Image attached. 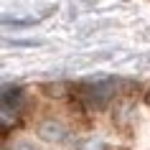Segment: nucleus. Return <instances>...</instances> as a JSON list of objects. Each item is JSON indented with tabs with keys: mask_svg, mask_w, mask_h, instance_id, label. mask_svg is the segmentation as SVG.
<instances>
[{
	"mask_svg": "<svg viewBox=\"0 0 150 150\" xmlns=\"http://www.w3.org/2000/svg\"><path fill=\"white\" fill-rule=\"evenodd\" d=\"M10 150H36V145H33V142H25V140H21V142H16V145H13Z\"/></svg>",
	"mask_w": 150,
	"mask_h": 150,
	"instance_id": "423d86ee",
	"label": "nucleus"
},
{
	"mask_svg": "<svg viewBox=\"0 0 150 150\" xmlns=\"http://www.w3.org/2000/svg\"><path fill=\"white\" fill-rule=\"evenodd\" d=\"M38 137L43 142H54V145H61V142L69 140V127L59 122V120H43L38 125Z\"/></svg>",
	"mask_w": 150,
	"mask_h": 150,
	"instance_id": "7ed1b4c3",
	"label": "nucleus"
},
{
	"mask_svg": "<svg viewBox=\"0 0 150 150\" xmlns=\"http://www.w3.org/2000/svg\"><path fill=\"white\" fill-rule=\"evenodd\" d=\"M76 150H107V145H104L102 140H94V137H89V140H81L79 145H76Z\"/></svg>",
	"mask_w": 150,
	"mask_h": 150,
	"instance_id": "20e7f679",
	"label": "nucleus"
},
{
	"mask_svg": "<svg viewBox=\"0 0 150 150\" xmlns=\"http://www.w3.org/2000/svg\"><path fill=\"white\" fill-rule=\"evenodd\" d=\"M145 104H150V89L145 92Z\"/></svg>",
	"mask_w": 150,
	"mask_h": 150,
	"instance_id": "0eeeda50",
	"label": "nucleus"
},
{
	"mask_svg": "<svg viewBox=\"0 0 150 150\" xmlns=\"http://www.w3.org/2000/svg\"><path fill=\"white\" fill-rule=\"evenodd\" d=\"M115 81L112 79H99V81H87L79 87V97L89 110H102L110 104V99L115 97Z\"/></svg>",
	"mask_w": 150,
	"mask_h": 150,
	"instance_id": "f257e3e1",
	"label": "nucleus"
},
{
	"mask_svg": "<svg viewBox=\"0 0 150 150\" xmlns=\"http://www.w3.org/2000/svg\"><path fill=\"white\" fill-rule=\"evenodd\" d=\"M3 107H0V115H3V130H8L10 127V117H16L18 112H21V107H23V89L21 87H10V84H5L3 87Z\"/></svg>",
	"mask_w": 150,
	"mask_h": 150,
	"instance_id": "f03ea898",
	"label": "nucleus"
},
{
	"mask_svg": "<svg viewBox=\"0 0 150 150\" xmlns=\"http://www.w3.org/2000/svg\"><path fill=\"white\" fill-rule=\"evenodd\" d=\"M64 84H46V87H43V92H46L48 97H64Z\"/></svg>",
	"mask_w": 150,
	"mask_h": 150,
	"instance_id": "39448f33",
	"label": "nucleus"
}]
</instances>
